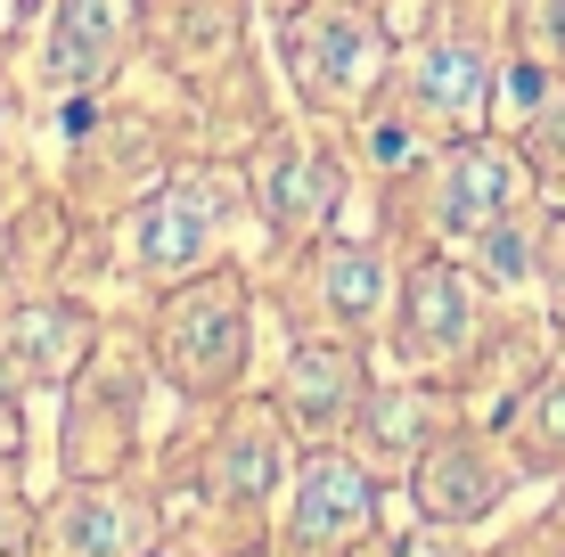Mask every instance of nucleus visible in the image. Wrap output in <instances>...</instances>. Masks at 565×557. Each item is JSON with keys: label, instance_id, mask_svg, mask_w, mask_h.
Instances as JSON below:
<instances>
[{"label": "nucleus", "instance_id": "nucleus-24", "mask_svg": "<svg viewBox=\"0 0 565 557\" xmlns=\"http://www.w3.org/2000/svg\"><path fill=\"white\" fill-rule=\"evenodd\" d=\"M541 279H550L557 320H565V222H550V246H541Z\"/></svg>", "mask_w": 565, "mask_h": 557}, {"label": "nucleus", "instance_id": "nucleus-13", "mask_svg": "<svg viewBox=\"0 0 565 557\" xmlns=\"http://www.w3.org/2000/svg\"><path fill=\"white\" fill-rule=\"evenodd\" d=\"M115 320L90 296H66V287H42V296H9L0 303V394L42 401L66 394L83 377V361L99 353V336Z\"/></svg>", "mask_w": 565, "mask_h": 557}, {"label": "nucleus", "instance_id": "nucleus-1", "mask_svg": "<svg viewBox=\"0 0 565 557\" xmlns=\"http://www.w3.org/2000/svg\"><path fill=\"white\" fill-rule=\"evenodd\" d=\"M287 468H296V435L270 401H222L198 410V435H181V484H189V516L164 525L189 542V557H230L246 542H270Z\"/></svg>", "mask_w": 565, "mask_h": 557}, {"label": "nucleus", "instance_id": "nucleus-26", "mask_svg": "<svg viewBox=\"0 0 565 557\" xmlns=\"http://www.w3.org/2000/svg\"><path fill=\"white\" fill-rule=\"evenodd\" d=\"M230 557H287L279 542H246V549H230Z\"/></svg>", "mask_w": 565, "mask_h": 557}, {"label": "nucleus", "instance_id": "nucleus-8", "mask_svg": "<svg viewBox=\"0 0 565 557\" xmlns=\"http://www.w3.org/2000/svg\"><path fill=\"white\" fill-rule=\"evenodd\" d=\"M483 329H492V279L451 246H411L394 320H385V369L451 386L467 369V353L483 344Z\"/></svg>", "mask_w": 565, "mask_h": 557}, {"label": "nucleus", "instance_id": "nucleus-18", "mask_svg": "<svg viewBox=\"0 0 565 557\" xmlns=\"http://www.w3.org/2000/svg\"><path fill=\"white\" fill-rule=\"evenodd\" d=\"M492 427L509 435V451H516L524 475H550V484H557V475H565V361L533 369V386H524Z\"/></svg>", "mask_w": 565, "mask_h": 557}, {"label": "nucleus", "instance_id": "nucleus-5", "mask_svg": "<svg viewBox=\"0 0 565 557\" xmlns=\"http://www.w3.org/2000/svg\"><path fill=\"white\" fill-rule=\"evenodd\" d=\"M541 197V172L533 157L509 140V131H459V140H435L411 172H394L385 181V205H394V229L411 246H467L483 238V229H500L509 214Z\"/></svg>", "mask_w": 565, "mask_h": 557}, {"label": "nucleus", "instance_id": "nucleus-6", "mask_svg": "<svg viewBox=\"0 0 565 557\" xmlns=\"http://www.w3.org/2000/svg\"><path fill=\"white\" fill-rule=\"evenodd\" d=\"M402 25L385 17V0H287L279 9V83L296 115L353 131L361 115L385 107L394 83Z\"/></svg>", "mask_w": 565, "mask_h": 557}, {"label": "nucleus", "instance_id": "nucleus-2", "mask_svg": "<svg viewBox=\"0 0 565 557\" xmlns=\"http://www.w3.org/2000/svg\"><path fill=\"white\" fill-rule=\"evenodd\" d=\"M255 271L246 263H213V271H189L172 287H156L148 303V369L164 394H181L189 410H222V401L246 394L255 377V320H263V296H255Z\"/></svg>", "mask_w": 565, "mask_h": 557}, {"label": "nucleus", "instance_id": "nucleus-7", "mask_svg": "<svg viewBox=\"0 0 565 557\" xmlns=\"http://www.w3.org/2000/svg\"><path fill=\"white\" fill-rule=\"evenodd\" d=\"M394 296H402V246L353 238V229H320V238L270 255V271H263V303L287 329H320V336L369 344V353L385 344Z\"/></svg>", "mask_w": 565, "mask_h": 557}, {"label": "nucleus", "instance_id": "nucleus-22", "mask_svg": "<svg viewBox=\"0 0 565 557\" xmlns=\"http://www.w3.org/2000/svg\"><path fill=\"white\" fill-rule=\"evenodd\" d=\"M17 131H25V99H17L9 66H0V172H9V157H17Z\"/></svg>", "mask_w": 565, "mask_h": 557}, {"label": "nucleus", "instance_id": "nucleus-20", "mask_svg": "<svg viewBox=\"0 0 565 557\" xmlns=\"http://www.w3.org/2000/svg\"><path fill=\"white\" fill-rule=\"evenodd\" d=\"M385 557H476V549H467L459 525H426V516H418L411 533H394V542H385Z\"/></svg>", "mask_w": 565, "mask_h": 557}, {"label": "nucleus", "instance_id": "nucleus-9", "mask_svg": "<svg viewBox=\"0 0 565 557\" xmlns=\"http://www.w3.org/2000/svg\"><path fill=\"white\" fill-rule=\"evenodd\" d=\"M148 344L140 336H99L66 394H57V475H124L148 451Z\"/></svg>", "mask_w": 565, "mask_h": 557}, {"label": "nucleus", "instance_id": "nucleus-15", "mask_svg": "<svg viewBox=\"0 0 565 557\" xmlns=\"http://www.w3.org/2000/svg\"><path fill=\"white\" fill-rule=\"evenodd\" d=\"M369 386H377L369 344H344V336H320V329H287L263 401L287 418L296 443H344L353 418H361V401H369Z\"/></svg>", "mask_w": 565, "mask_h": 557}, {"label": "nucleus", "instance_id": "nucleus-19", "mask_svg": "<svg viewBox=\"0 0 565 557\" xmlns=\"http://www.w3.org/2000/svg\"><path fill=\"white\" fill-rule=\"evenodd\" d=\"M25 459H33V418L17 394H0V492H25Z\"/></svg>", "mask_w": 565, "mask_h": 557}, {"label": "nucleus", "instance_id": "nucleus-21", "mask_svg": "<svg viewBox=\"0 0 565 557\" xmlns=\"http://www.w3.org/2000/svg\"><path fill=\"white\" fill-rule=\"evenodd\" d=\"M0 557H33V492H0Z\"/></svg>", "mask_w": 565, "mask_h": 557}, {"label": "nucleus", "instance_id": "nucleus-16", "mask_svg": "<svg viewBox=\"0 0 565 557\" xmlns=\"http://www.w3.org/2000/svg\"><path fill=\"white\" fill-rule=\"evenodd\" d=\"M140 17H148V0H50L33 17V33H42V90L57 107H90L140 57Z\"/></svg>", "mask_w": 565, "mask_h": 557}, {"label": "nucleus", "instance_id": "nucleus-12", "mask_svg": "<svg viewBox=\"0 0 565 557\" xmlns=\"http://www.w3.org/2000/svg\"><path fill=\"white\" fill-rule=\"evenodd\" d=\"M33 557H172L164 492L140 468L57 475V492L33 501Z\"/></svg>", "mask_w": 565, "mask_h": 557}, {"label": "nucleus", "instance_id": "nucleus-25", "mask_svg": "<svg viewBox=\"0 0 565 557\" xmlns=\"http://www.w3.org/2000/svg\"><path fill=\"white\" fill-rule=\"evenodd\" d=\"M550 533L565 542V475H557V501H550Z\"/></svg>", "mask_w": 565, "mask_h": 557}, {"label": "nucleus", "instance_id": "nucleus-10", "mask_svg": "<svg viewBox=\"0 0 565 557\" xmlns=\"http://www.w3.org/2000/svg\"><path fill=\"white\" fill-rule=\"evenodd\" d=\"M238 164H246V197H255V222H263L270 255L337 229L344 189H353L337 124H311V115L303 124H270V131H255V148H246Z\"/></svg>", "mask_w": 565, "mask_h": 557}, {"label": "nucleus", "instance_id": "nucleus-11", "mask_svg": "<svg viewBox=\"0 0 565 557\" xmlns=\"http://www.w3.org/2000/svg\"><path fill=\"white\" fill-rule=\"evenodd\" d=\"M385 525V475L353 443H296L270 542L287 557H369Z\"/></svg>", "mask_w": 565, "mask_h": 557}, {"label": "nucleus", "instance_id": "nucleus-17", "mask_svg": "<svg viewBox=\"0 0 565 557\" xmlns=\"http://www.w3.org/2000/svg\"><path fill=\"white\" fill-rule=\"evenodd\" d=\"M451 418H467L459 410V394L443 386V377H402V369H385L377 386H369V401H361V418H353V443L369 468L385 475V484H402V475L418 468V451L435 443Z\"/></svg>", "mask_w": 565, "mask_h": 557}, {"label": "nucleus", "instance_id": "nucleus-3", "mask_svg": "<svg viewBox=\"0 0 565 557\" xmlns=\"http://www.w3.org/2000/svg\"><path fill=\"white\" fill-rule=\"evenodd\" d=\"M500 66H509V50H500V17L483 0H426V17L394 50L385 115L418 131L426 148L459 140V131H492Z\"/></svg>", "mask_w": 565, "mask_h": 557}, {"label": "nucleus", "instance_id": "nucleus-27", "mask_svg": "<svg viewBox=\"0 0 565 557\" xmlns=\"http://www.w3.org/2000/svg\"><path fill=\"white\" fill-rule=\"evenodd\" d=\"M385 9H394V0H385Z\"/></svg>", "mask_w": 565, "mask_h": 557}, {"label": "nucleus", "instance_id": "nucleus-4", "mask_svg": "<svg viewBox=\"0 0 565 557\" xmlns=\"http://www.w3.org/2000/svg\"><path fill=\"white\" fill-rule=\"evenodd\" d=\"M255 222L238 157H189L164 181H148L140 197L115 214V255L140 287H172L189 271L238 263V229Z\"/></svg>", "mask_w": 565, "mask_h": 557}, {"label": "nucleus", "instance_id": "nucleus-14", "mask_svg": "<svg viewBox=\"0 0 565 557\" xmlns=\"http://www.w3.org/2000/svg\"><path fill=\"white\" fill-rule=\"evenodd\" d=\"M516 451L500 427H483V418H451V427L435 435V443L418 451V468L402 475V492H411V516H426V525H492L500 508H509L516 492Z\"/></svg>", "mask_w": 565, "mask_h": 557}, {"label": "nucleus", "instance_id": "nucleus-23", "mask_svg": "<svg viewBox=\"0 0 565 557\" xmlns=\"http://www.w3.org/2000/svg\"><path fill=\"white\" fill-rule=\"evenodd\" d=\"M33 17H42V0H0V57L33 33Z\"/></svg>", "mask_w": 565, "mask_h": 557}]
</instances>
